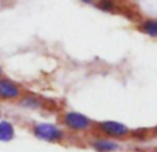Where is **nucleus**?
Returning <instances> with one entry per match:
<instances>
[{"label": "nucleus", "instance_id": "nucleus-1", "mask_svg": "<svg viewBox=\"0 0 157 152\" xmlns=\"http://www.w3.org/2000/svg\"><path fill=\"white\" fill-rule=\"evenodd\" d=\"M32 134L36 138L46 142H61L65 140L66 134L62 127H59L55 123L50 122H39L35 123L30 129Z\"/></svg>", "mask_w": 157, "mask_h": 152}, {"label": "nucleus", "instance_id": "nucleus-2", "mask_svg": "<svg viewBox=\"0 0 157 152\" xmlns=\"http://www.w3.org/2000/svg\"><path fill=\"white\" fill-rule=\"evenodd\" d=\"M61 122H62L63 127L71 131H75V133H86L94 127V122L87 115L76 111H68L62 114Z\"/></svg>", "mask_w": 157, "mask_h": 152}, {"label": "nucleus", "instance_id": "nucleus-3", "mask_svg": "<svg viewBox=\"0 0 157 152\" xmlns=\"http://www.w3.org/2000/svg\"><path fill=\"white\" fill-rule=\"evenodd\" d=\"M99 133L106 136V138L110 140H119L125 138V137L131 136V129L127 125L117 120H103L97 125Z\"/></svg>", "mask_w": 157, "mask_h": 152}, {"label": "nucleus", "instance_id": "nucleus-4", "mask_svg": "<svg viewBox=\"0 0 157 152\" xmlns=\"http://www.w3.org/2000/svg\"><path fill=\"white\" fill-rule=\"evenodd\" d=\"M24 95L22 89L14 80L8 78H0V100L3 101H15Z\"/></svg>", "mask_w": 157, "mask_h": 152}, {"label": "nucleus", "instance_id": "nucleus-5", "mask_svg": "<svg viewBox=\"0 0 157 152\" xmlns=\"http://www.w3.org/2000/svg\"><path fill=\"white\" fill-rule=\"evenodd\" d=\"M90 145L97 152H117L121 150V144L119 141L106 138V137H97L92 140Z\"/></svg>", "mask_w": 157, "mask_h": 152}, {"label": "nucleus", "instance_id": "nucleus-6", "mask_svg": "<svg viewBox=\"0 0 157 152\" xmlns=\"http://www.w3.org/2000/svg\"><path fill=\"white\" fill-rule=\"evenodd\" d=\"M18 104L21 106H24V108H26V109H32V111L41 109L44 106L43 101H41L39 97H36V95H32V94L22 95V97L18 100Z\"/></svg>", "mask_w": 157, "mask_h": 152}, {"label": "nucleus", "instance_id": "nucleus-7", "mask_svg": "<svg viewBox=\"0 0 157 152\" xmlns=\"http://www.w3.org/2000/svg\"><path fill=\"white\" fill-rule=\"evenodd\" d=\"M14 137H15V129L13 123L6 119L0 120V141L8 142L14 140Z\"/></svg>", "mask_w": 157, "mask_h": 152}, {"label": "nucleus", "instance_id": "nucleus-8", "mask_svg": "<svg viewBox=\"0 0 157 152\" xmlns=\"http://www.w3.org/2000/svg\"><path fill=\"white\" fill-rule=\"evenodd\" d=\"M142 33L152 39H157V18H146L139 24Z\"/></svg>", "mask_w": 157, "mask_h": 152}, {"label": "nucleus", "instance_id": "nucleus-9", "mask_svg": "<svg viewBox=\"0 0 157 152\" xmlns=\"http://www.w3.org/2000/svg\"><path fill=\"white\" fill-rule=\"evenodd\" d=\"M97 7L102 11H108V13H112V11L116 10L117 4L114 2H108V0H103V2H98Z\"/></svg>", "mask_w": 157, "mask_h": 152}, {"label": "nucleus", "instance_id": "nucleus-10", "mask_svg": "<svg viewBox=\"0 0 157 152\" xmlns=\"http://www.w3.org/2000/svg\"><path fill=\"white\" fill-rule=\"evenodd\" d=\"M0 78H3V68H2V65H0Z\"/></svg>", "mask_w": 157, "mask_h": 152}, {"label": "nucleus", "instance_id": "nucleus-11", "mask_svg": "<svg viewBox=\"0 0 157 152\" xmlns=\"http://www.w3.org/2000/svg\"><path fill=\"white\" fill-rule=\"evenodd\" d=\"M0 116H2V109H0Z\"/></svg>", "mask_w": 157, "mask_h": 152}, {"label": "nucleus", "instance_id": "nucleus-12", "mask_svg": "<svg viewBox=\"0 0 157 152\" xmlns=\"http://www.w3.org/2000/svg\"><path fill=\"white\" fill-rule=\"evenodd\" d=\"M156 147H157V145H156Z\"/></svg>", "mask_w": 157, "mask_h": 152}]
</instances>
